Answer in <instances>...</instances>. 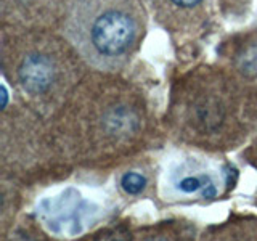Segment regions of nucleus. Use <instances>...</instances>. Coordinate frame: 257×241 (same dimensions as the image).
<instances>
[{"label": "nucleus", "mask_w": 257, "mask_h": 241, "mask_svg": "<svg viewBox=\"0 0 257 241\" xmlns=\"http://www.w3.org/2000/svg\"><path fill=\"white\" fill-rule=\"evenodd\" d=\"M63 34L90 66L116 71L139 48L142 12L135 0H71Z\"/></svg>", "instance_id": "obj_1"}, {"label": "nucleus", "mask_w": 257, "mask_h": 241, "mask_svg": "<svg viewBox=\"0 0 257 241\" xmlns=\"http://www.w3.org/2000/svg\"><path fill=\"white\" fill-rule=\"evenodd\" d=\"M20 79L29 92H44L53 80V64L44 55H31L21 64Z\"/></svg>", "instance_id": "obj_2"}, {"label": "nucleus", "mask_w": 257, "mask_h": 241, "mask_svg": "<svg viewBox=\"0 0 257 241\" xmlns=\"http://www.w3.org/2000/svg\"><path fill=\"white\" fill-rule=\"evenodd\" d=\"M120 185H122L124 191L128 193V195H139L140 191H143L145 185H147V179L139 172H127L120 179Z\"/></svg>", "instance_id": "obj_4"}, {"label": "nucleus", "mask_w": 257, "mask_h": 241, "mask_svg": "<svg viewBox=\"0 0 257 241\" xmlns=\"http://www.w3.org/2000/svg\"><path fill=\"white\" fill-rule=\"evenodd\" d=\"M177 188L183 193H196L201 191L204 198H214L217 195V188L211 177L206 174L201 175H185L183 179L179 180Z\"/></svg>", "instance_id": "obj_3"}, {"label": "nucleus", "mask_w": 257, "mask_h": 241, "mask_svg": "<svg viewBox=\"0 0 257 241\" xmlns=\"http://www.w3.org/2000/svg\"><path fill=\"white\" fill-rule=\"evenodd\" d=\"M171 2L180 8H191V7H196L198 4H201L203 0H171Z\"/></svg>", "instance_id": "obj_5"}]
</instances>
